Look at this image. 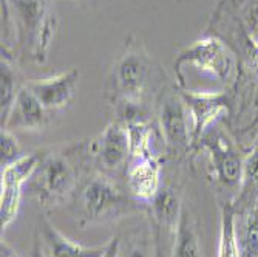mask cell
Masks as SVG:
<instances>
[{
	"instance_id": "obj_1",
	"label": "cell",
	"mask_w": 258,
	"mask_h": 257,
	"mask_svg": "<svg viewBox=\"0 0 258 257\" xmlns=\"http://www.w3.org/2000/svg\"><path fill=\"white\" fill-rule=\"evenodd\" d=\"M2 4L11 11L13 20L30 43L33 56L43 61L54 33L48 0H2Z\"/></svg>"
},
{
	"instance_id": "obj_2",
	"label": "cell",
	"mask_w": 258,
	"mask_h": 257,
	"mask_svg": "<svg viewBox=\"0 0 258 257\" xmlns=\"http://www.w3.org/2000/svg\"><path fill=\"white\" fill-rule=\"evenodd\" d=\"M31 178V188L42 203H57L75 189L78 169L70 153L51 152L42 155V160Z\"/></svg>"
},
{
	"instance_id": "obj_3",
	"label": "cell",
	"mask_w": 258,
	"mask_h": 257,
	"mask_svg": "<svg viewBox=\"0 0 258 257\" xmlns=\"http://www.w3.org/2000/svg\"><path fill=\"white\" fill-rule=\"evenodd\" d=\"M192 65L200 73L209 75L226 84L235 70V56L217 37H204L187 46L175 61V70L182 65Z\"/></svg>"
},
{
	"instance_id": "obj_4",
	"label": "cell",
	"mask_w": 258,
	"mask_h": 257,
	"mask_svg": "<svg viewBox=\"0 0 258 257\" xmlns=\"http://www.w3.org/2000/svg\"><path fill=\"white\" fill-rule=\"evenodd\" d=\"M152 79L149 59L136 52L125 53L113 70V96L125 106H139Z\"/></svg>"
},
{
	"instance_id": "obj_5",
	"label": "cell",
	"mask_w": 258,
	"mask_h": 257,
	"mask_svg": "<svg viewBox=\"0 0 258 257\" xmlns=\"http://www.w3.org/2000/svg\"><path fill=\"white\" fill-rule=\"evenodd\" d=\"M81 213L87 222H101L125 213L135 206L128 197H125L118 188L105 178L90 180L79 195Z\"/></svg>"
},
{
	"instance_id": "obj_6",
	"label": "cell",
	"mask_w": 258,
	"mask_h": 257,
	"mask_svg": "<svg viewBox=\"0 0 258 257\" xmlns=\"http://www.w3.org/2000/svg\"><path fill=\"white\" fill-rule=\"evenodd\" d=\"M42 160L40 152L27 153L10 166L2 168V194H0V219H2V231H5L17 217L22 186L25 184L36 172Z\"/></svg>"
},
{
	"instance_id": "obj_7",
	"label": "cell",
	"mask_w": 258,
	"mask_h": 257,
	"mask_svg": "<svg viewBox=\"0 0 258 257\" xmlns=\"http://www.w3.org/2000/svg\"><path fill=\"white\" fill-rule=\"evenodd\" d=\"M181 98L192 121V139L198 143L220 116L229 112V101L220 91H182Z\"/></svg>"
},
{
	"instance_id": "obj_8",
	"label": "cell",
	"mask_w": 258,
	"mask_h": 257,
	"mask_svg": "<svg viewBox=\"0 0 258 257\" xmlns=\"http://www.w3.org/2000/svg\"><path fill=\"white\" fill-rule=\"evenodd\" d=\"M159 124L166 146L173 152L189 149L192 139V121L181 96H169L159 113Z\"/></svg>"
},
{
	"instance_id": "obj_9",
	"label": "cell",
	"mask_w": 258,
	"mask_h": 257,
	"mask_svg": "<svg viewBox=\"0 0 258 257\" xmlns=\"http://www.w3.org/2000/svg\"><path fill=\"white\" fill-rule=\"evenodd\" d=\"M204 147L209 152L217 181H220L224 188H240L244 160L235 146L224 135H215L214 138L206 139Z\"/></svg>"
},
{
	"instance_id": "obj_10",
	"label": "cell",
	"mask_w": 258,
	"mask_h": 257,
	"mask_svg": "<svg viewBox=\"0 0 258 257\" xmlns=\"http://www.w3.org/2000/svg\"><path fill=\"white\" fill-rule=\"evenodd\" d=\"M79 79V70L70 68L59 75L36 79L27 84V87L37 96L48 112H57L65 109L73 101Z\"/></svg>"
},
{
	"instance_id": "obj_11",
	"label": "cell",
	"mask_w": 258,
	"mask_h": 257,
	"mask_svg": "<svg viewBox=\"0 0 258 257\" xmlns=\"http://www.w3.org/2000/svg\"><path fill=\"white\" fill-rule=\"evenodd\" d=\"M90 153L105 171H118L132 155L125 126L108 124L104 132L90 144Z\"/></svg>"
},
{
	"instance_id": "obj_12",
	"label": "cell",
	"mask_w": 258,
	"mask_h": 257,
	"mask_svg": "<svg viewBox=\"0 0 258 257\" xmlns=\"http://www.w3.org/2000/svg\"><path fill=\"white\" fill-rule=\"evenodd\" d=\"M48 113L50 112L43 107V104L37 99V96L25 85L19 90L2 129L40 130L50 121Z\"/></svg>"
},
{
	"instance_id": "obj_13",
	"label": "cell",
	"mask_w": 258,
	"mask_h": 257,
	"mask_svg": "<svg viewBox=\"0 0 258 257\" xmlns=\"http://www.w3.org/2000/svg\"><path fill=\"white\" fill-rule=\"evenodd\" d=\"M128 191L136 201L150 203L161 189V166L155 157L138 158L128 169Z\"/></svg>"
},
{
	"instance_id": "obj_14",
	"label": "cell",
	"mask_w": 258,
	"mask_h": 257,
	"mask_svg": "<svg viewBox=\"0 0 258 257\" xmlns=\"http://www.w3.org/2000/svg\"><path fill=\"white\" fill-rule=\"evenodd\" d=\"M238 195L232 201L238 217L249 214L258 206V146L244 158Z\"/></svg>"
},
{
	"instance_id": "obj_15",
	"label": "cell",
	"mask_w": 258,
	"mask_h": 257,
	"mask_svg": "<svg viewBox=\"0 0 258 257\" xmlns=\"http://www.w3.org/2000/svg\"><path fill=\"white\" fill-rule=\"evenodd\" d=\"M42 236L48 246L50 257H102L107 249V246L85 248L68 240L48 220L42 222Z\"/></svg>"
},
{
	"instance_id": "obj_16",
	"label": "cell",
	"mask_w": 258,
	"mask_h": 257,
	"mask_svg": "<svg viewBox=\"0 0 258 257\" xmlns=\"http://www.w3.org/2000/svg\"><path fill=\"white\" fill-rule=\"evenodd\" d=\"M173 257H203V248L197 225L190 213L184 208L175 231Z\"/></svg>"
},
{
	"instance_id": "obj_17",
	"label": "cell",
	"mask_w": 258,
	"mask_h": 257,
	"mask_svg": "<svg viewBox=\"0 0 258 257\" xmlns=\"http://www.w3.org/2000/svg\"><path fill=\"white\" fill-rule=\"evenodd\" d=\"M152 214L156 219L161 228H167L176 231L179 217H181V201L179 195L172 188H162L156 194V197L150 201Z\"/></svg>"
},
{
	"instance_id": "obj_18",
	"label": "cell",
	"mask_w": 258,
	"mask_h": 257,
	"mask_svg": "<svg viewBox=\"0 0 258 257\" xmlns=\"http://www.w3.org/2000/svg\"><path fill=\"white\" fill-rule=\"evenodd\" d=\"M218 257H241L237 234V213L232 201H226L221 206Z\"/></svg>"
},
{
	"instance_id": "obj_19",
	"label": "cell",
	"mask_w": 258,
	"mask_h": 257,
	"mask_svg": "<svg viewBox=\"0 0 258 257\" xmlns=\"http://www.w3.org/2000/svg\"><path fill=\"white\" fill-rule=\"evenodd\" d=\"M125 130L128 135V143H130V152L133 158H146L153 157L152 155V141H153V132L150 124L139 118V116H133L125 123Z\"/></svg>"
},
{
	"instance_id": "obj_20",
	"label": "cell",
	"mask_w": 258,
	"mask_h": 257,
	"mask_svg": "<svg viewBox=\"0 0 258 257\" xmlns=\"http://www.w3.org/2000/svg\"><path fill=\"white\" fill-rule=\"evenodd\" d=\"M241 219L237 228L241 257H258V206Z\"/></svg>"
},
{
	"instance_id": "obj_21",
	"label": "cell",
	"mask_w": 258,
	"mask_h": 257,
	"mask_svg": "<svg viewBox=\"0 0 258 257\" xmlns=\"http://www.w3.org/2000/svg\"><path fill=\"white\" fill-rule=\"evenodd\" d=\"M22 87H17V78L13 67L2 59V70H0V104H2V126L5 124L14 99Z\"/></svg>"
},
{
	"instance_id": "obj_22",
	"label": "cell",
	"mask_w": 258,
	"mask_h": 257,
	"mask_svg": "<svg viewBox=\"0 0 258 257\" xmlns=\"http://www.w3.org/2000/svg\"><path fill=\"white\" fill-rule=\"evenodd\" d=\"M0 150H2V168L10 166L11 163L17 161L19 158L23 157L20 144L17 141L16 135L8 130V129H2V136H0Z\"/></svg>"
},
{
	"instance_id": "obj_23",
	"label": "cell",
	"mask_w": 258,
	"mask_h": 257,
	"mask_svg": "<svg viewBox=\"0 0 258 257\" xmlns=\"http://www.w3.org/2000/svg\"><path fill=\"white\" fill-rule=\"evenodd\" d=\"M119 255V239L114 237L108 245H107V249H105V254L102 257H118Z\"/></svg>"
},
{
	"instance_id": "obj_24",
	"label": "cell",
	"mask_w": 258,
	"mask_h": 257,
	"mask_svg": "<svg viewBox=\"0 0 258 257\" xmlns=\"http://www.w3.org/2000/svg\"><path fill=\"white\" fill-rule=\"evenodd\" d=\"M125 257H149V255H147V251H146L144 248L136 246V248L130 249V252H128Z\"/></svg>"
},
{
	"instance_id": "obj_25",
	"label": "cell",
	"mask_w": 258,
	"mask_h": 257,
	"mask_svg": "<svg viewBox=\"0 0 258 257\" xmlns=\"http://www.w3.org/2000/svg\"><path fill=\"white\" fill-rule=\"evenodd\" d=\"M252 64H253V70L256 72V76H258V42L253 43V50H252Z\"/></svg>"
},
{
	"instance_id": "obj_26",
	"label": "cell",
	"mask_w": 258,
	"mask_h": 257,
	"mask_svg": "<svg viewBox=\"0 0 258 257\" xmlns=\"http://www.w3.org/2000/svg\"><path fill=\"white\" fill-rule=\"evenodd\" d=\"M2 257H19V255L14 254V251H11L7 245L2 243Z\"/></svg>"
},
{
	"instance_id": "obj_27",
	"label": "cell",
	"mask_w": 258,
	"mask_h": 257,
	"mask_svg": "<svg viewBox=\"0 0 258 257\" xmlns=\"http://www.w3.org/2000/svg\"><path fill=\"white\" fill-rule=\"evenodd\" d=\"M33 257H43V255L39 252V249H36V252H34V255H33Z\"/></svg>"
}]
</instances>
